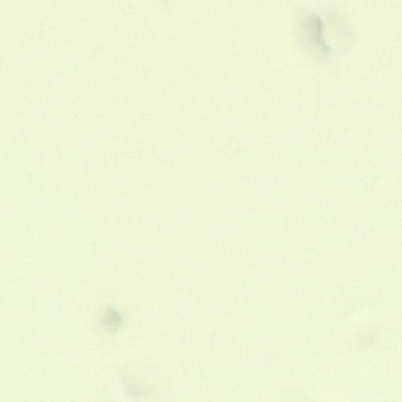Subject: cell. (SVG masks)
I'll return each mask as SVG.
<instances>
[{"mask_svg": "<svg viewBox=\"0 0 402 402\" xmlns=\"http://www.w3.org/2000/svg\"><path fill=\"white\" fill-rule=\"evenodd\" d=\"M239 292L236 289L220 288L213 291V299L217 301H236L238 299Z\"/></svg>", "mask_w": 402, "mask_h": 402, "instance_id": "6da1fadb", "label": "cell"}, {"mask_svg": "<svg viewBox=\"0 0 402 402\" xmlns=\"http://www.w3.org/2000/svg\"><path fill=\"white\" fill-rule=\"evenodd\" d=\"M225 277L220 276H204L200 279V285L204 289H220L225 288Z\"/></svg>", "mask_w": 402, "mask_h": 402, "instance_id": "7a4b0ae2", "label": "cell"}, {"mask_svg": "<svg viewBox=\"0 0 402 402\" xmlns=\"http://www.w3.org/2000/svg\"><path fill=\"white\" fill-rule=\"evenodd\" d=\"M121 319L122 318L120 313L115 310L113 308H111V309L108 310L107 313L105 314V318H104V323H105V325L107 326L108 328L113 331L120 325Z\"/></svg>", "mask_w": 402, "mask_h": 402, "instance_id": "3957f363", "label": "cell"}, {"mask_svg": "<svg viewBox=\"0 0 402 402\" xmlns=\"http://www.w3.org/2000/svg\"><path fill=\"white\" fill-rule=\"evenodd\" d=\"M308 255L302 251L293 250L288 254V260L289 262L294 264H302L308 260Z\"/></svg>", "mask_w": 402, "mask_h": 402, "instance_id": "277c9868", "label": "cell"}, {"mask_svg": "<svg viewBox=\"0 0 402 402\" xmlns=\"http://www.w3.org/2000/svg\"><path fill=\"white\" fill-rule=\"evenodd\" d=\"M275 285L279 289H287L289 286V279L287 276H278L275 280Z\"/></svg>", "mask_w": 402, "mask_h": 402, "instance_id": "5b68a950", "label": "cell"}, {"mask_svg": "<svg viewBox=\"0 0 402 402\" xmlns=\"http://www.w3.org/2000/svg\"><path fill=\"white\" fill-rule=\"evenodd\" d=\"M302 218L300 214L298 212H292L288 216V222L289 225L292 226H298L301 224Z\"/></svg>", "mask_w": 402, "mask_h": 402, "instance_id": "8992f818", "label": "cell"}]
</instances>
